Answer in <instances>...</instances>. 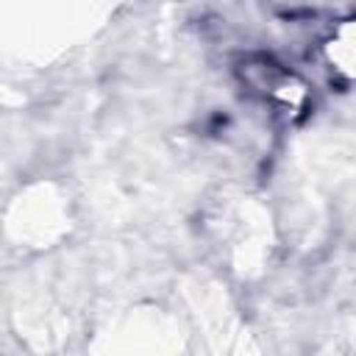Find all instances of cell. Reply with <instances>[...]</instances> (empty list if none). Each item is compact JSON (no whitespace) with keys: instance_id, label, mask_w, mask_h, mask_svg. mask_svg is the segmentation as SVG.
I'll list each match as a JSON object with an SVG mask.
<instances>
[{"instance_id":"cell-1","label":"cell","mask_w":356,"mask_h":356,"mask_svg":"<svg viewBox=\"0 0 356 356\" xmlns=\"http://www.w3.org/2000/svg\"><path fill=\"white\" fill-rule=\"evenodd\" d=\"M328 61H331V70L356 78V22L348 25V28H342L331 39V44H328Z\"/></svg>"}]
</instances>
